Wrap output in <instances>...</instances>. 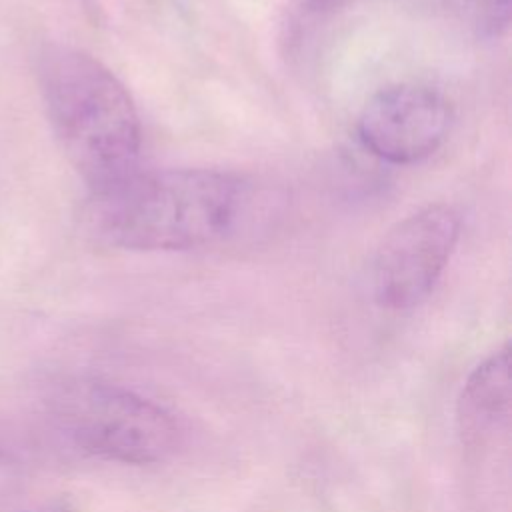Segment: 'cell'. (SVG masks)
Returning a JSON list of instances; mask_svg holds the SVG:
<instances>
[{"label":"cell","mask_w":512,"mask_h":512,"mask_svg":"<svg viewBox=\"0 0 512 512\" xmlns=\"http://www.w3.org/2000/svg\"><path fill=\"white\" fill-rule=\"evenodd\" d=\"M460 238V216L448 204H428L396 222L372 260V292L382 308L400 312L422 304Z\"/></svg>","instance_id":"cell-4"},{"label":"cell","mask_w":512,"mask_h":512,"mask_svg":"<svg viewBox=\"0 0 512 512\" xmlns=\"http://www.w3.org/2000/svg\"><path fill=\"white\" fill-rule=\"evenodd\" d=\"M38 82L52 132L90 194L136 172L140 118L110 68L84 50L52 44L40 54Z\"/></svg>","instance_id":"cell-2"},{"label":"cell","mask_w":512,"mask_h":512,"mask_svg":"<svg viewBox=\"0 0 512 512\" xmlns=\"http://www.w3.org/2000/svg\"><path fill=\"white\" fill-rule=\"evenodd\" d=\"M466 10L484 38H498L510 26V0H466Z\"/></svg>","instance_id":"cell-7"},{"label":"cell","mask_w":512,"mask_h":512,"mask_svg":"<svg viewBox=\"0 0 512 512\" xmlns=\"http://www.w3.org/2000/svg\"><path fill=\"white\" fill-rule=\"evenodd\" d=\"M510 346L484 358L464 382L458 398V430L466 444L494 438L510 418Z\"/></svg>","instance_id":"cell-6"},{"label":"cell","mask_w":512,"mask_h":512,"mask_svg":"<svg viewBox=\"0 0 512 512\" xmlns=\"http://www.w3.org/2000/svg\"><path fill=\"white\" fill-rule=\"evenodd\" d=\"M28 512H76L68 502H52V504H44L40 508L28 510Z\"/></svg>","instance_id":"cell-9"},{"label":"cell","mask_w":512,"mask_h":512,"mask_svg":"<svg viewBox=\"0 0 512 512\" xmlns=\"http://www.w3.org/2000/svg\"><path fill=\"white\" fill-rule=\"evenodd\" d=\"M250 200L248 184L214 168L134 172L90 194L88 224L106 244L138 252H180L236 232Z\"/></svg>","instance_id":"cell-1"},{"label":"cell","mask_w":512,"mask_h":512,"mask_svg":"<svg viewBox=\"0 0 512 512\" xmlns=\"http://www.w3.org/2000/svg\"><path fill=\"white\" fill-rule=\"evenodd\" d=\"M452 106L442 92L418 82L378 90L358 116V138L376 158L390 164H416L446 140Z\"/></svg>","instance_id":"cell-5"},{"label":"cell","mask_w":512,"mask_h":512,"mask_svg":"<svg viewBox=\"0 0 512 512\" xmlns=\"http://www.w3.org/2000/svg\"><path fill=\"white\" fill-rule=\"evenodd\" d=\"M58 418L82 452L110 462L156 464L180 444V428L166 408L118 384L68 386L58 398Z\"/></svg>","instance_id":"cell-3"},{"label":"cell","mask_w":512,"mask_h":512,"mask_svg":"<svg viewBox=\"0 0 512 512\" xmlns=\"http://www.w3.org/2000/svg\"><path fill=\"white\" fill-rule=\"evenodd\" d=\"M16 480V464L12 462V458L0 450V496L4 492H8V488L14 484Z\"/></svg>","instance_id":"cell-8"},{"label":"cell","mask_w":512,"mask_h":512,"mask_svg":"<svg viewBox=\"0 0 512 512\" xmlns=\"http://www.w3.org/2000/svg\"><path fill=\"white\" fill-rule=\"evenodd\" d=\"M346 2H350V0H310L314 10H328V8H336L340 4H346Z\"/></svg>","instance_id":"cell-10"}]
</instances>
